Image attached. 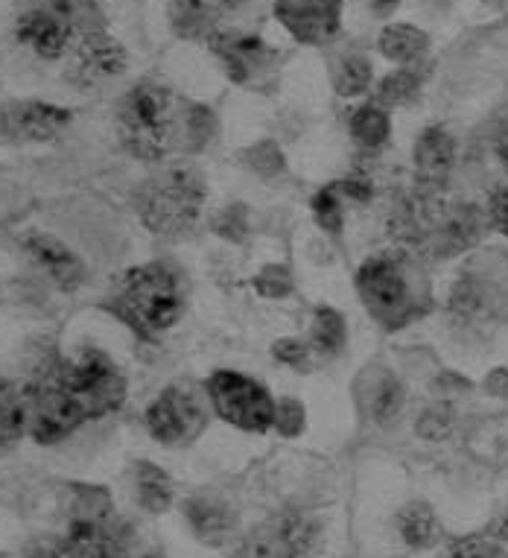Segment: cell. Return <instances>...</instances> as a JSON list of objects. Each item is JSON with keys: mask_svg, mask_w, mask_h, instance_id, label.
Segmentation results:
<instances>
[{"mask_svg": "<svg viewBox=\"0 0 508 558\" xmlns=\"http://www.w3.org/2000/svg\"><path fill=\"white\" fill-rule=\"evenodd\" d=\"M208 47L217 53V59L226 68L228 80L245 85L252 83L254 74H261L275 59L273 47L264 38L249 36V33H222L217 29L208 38Z\"/></svg>", "mask_w": 508, "mask_h": 558, "instance_id": "7c38bea8", "label": "cell"}, {"mask_svg": "<svg viewBox=\"0 0 508 558\" xmlns=\"http://www.w3.org/2000/svg\"><path fill=\"white\" fill-rule=\"evenodd\" d=\"M245 3H249V0H214L210 7L219 12H237L240 7H245Z\"/></svg>", "mask_w": 508, "mask_h": 558, "instance_id": "7bdbcfd3", "label": "cell"}, {"mask_svg": "<svg viewBox=\"0 0 508 558\" xmlns=\"http://www.w3.org/2000/svg\"><path fill=\"white\" fill-rule=\"evenodd\" d=\"M356 290L368 313L386 328H400L418 313L415 269L407 257H368L356 272Z\"/></svg>", "mask_w": 508, "mask_h": 558, "instance_id": "5b68a950", "label": "cell"}, {"mask_svg": "<svg viewBox=\"0 0 508 558\" xmlns=\"http://www.w3.org/2000/svg\"><path fill=\"white\" fill-rule=\"evenodd\" d=\"M368 7L377 19H389L391 12L400 7V0H368Z\"/></svg>", "mask_w": 508, "mask_h": 558, "instance_id": "b9f144b4", "label": "cell"}, {"mask_svg": "<svg viewBox=\"0 0 508 558\" xmlns=\"http://www.w3.org/2000/svg\"><path fill=\"white\" fill-rule=\"evenodd\" d=\"M137 504L149 514H161L173 504V480L153 462H137Z\"/></svg>", "mask_w": 508, "mask_h": 558, "instance_id": "603a6c76", "label": "cell"}, {"mask_svg": "<svg viewBox=\"0 0 508 558\" xmlns=\"http://www.w3.org/2000/svg\"><path fill=\"white\" fill-rule=\"evenodd\" d=\"M377 47L389 62L409 68V64H415L421 56L427 53L430 38L424 29L412 27V24H389L377 38Z\"/></svg>", "mask_w": 508, "mask_h": 558, "instance_id": "ffe728a7", "label": "cell"}, {"mask_svg": "<svg viewBox=\"0 0 508 558\" xmlns=\"http://www.w3.org/2000/svg\"><path fill=\"white\" fill-rule=\"evenodd\" d=\"M275 430L292 439V436H301L304 427H307V410H304V403L295 401V398H281V401H275Z\"/></svg>", "mask_w": 508, "mask_h": 558, "instance_id": "e575fe53", "label": "cell"}, {"mask_svg": "<svg viewBox=\"0 0 508 558\" xmlns=\"http://www.w3.org/2000/svg\"><path fill=\"white\" fill-rule=\"evenodd\" d=\"M450 558H497V547H494L488 538L468 535V538L453 541V547H450Z\"/></svg>", "mask_w": 508, "mask_h": 558, "instance_id": "f35d334b", "label": "cell"}, {"mask_svg": "<svg viewBox=\"0 0 508 558\" xmlns=\"http://www.w3.org/2000/svg\"><path fill=\"white\" fill-rule=\"evenodd\" d=\"M503 535H506V538H508V521H506V526H503Z\"/></svg>", "mask_w": 508, "mask_h": 558, "instance_id": "bcb514c9", "label": "cell"}, {"mask_svg": "<svg viewBox=\"0 0 508 558\" xmlns=\"http://www.w3.org/2000/svg\"><path fill=\"white\" fill-rule=\"evenodd\" d=\"M73 21L56 10V7H38L24 12L15 24V36L24 47L41 59H59L68 53L73 41Z\"/></svg>", "mask_w": 508, "mask_h": 558, "instance_id": "4fadbf2b", "label": "cell"}, {"mask_svg": "<svg viewBox=\"0 0 508 558\" xmlns=\"http://www.w3.org/2000/svg\"><path fill=\"white\" fill-rule=\"evenodd\" d=\"M176 132H182V141H188V149H202L208 147L210 137L217 135V118L214 111L196 102H184L182 114L176 120Z\"/></svg>", "mask_w": 508, "mask_h": 558, "instance_id": "f1b7e54d", "label": "cell"}, {"mask_svg": "<svg viewBox=\"0 0 508 558\" xmlns=\"http://www.w3.org/2000/svg\"><path fill=\"white\" fill-rule=\"evenodd\" d=\"M141 558H167V556H164V553H146V556H141Z\"/></svg>", "mask_w": 508, "mask_h": 558, "instance_id": "f6af8a7d", "label": "cell"}, {"mask_svg": "<svg viewBox=\"0 0 508 558\" xmlns=\"http://www.w3.org/2000/svg\"><path fill=\"white\" fill-rule=\"evenodd\" d=\"M313 220L325 234H342L346 229V211H342V196L336 193L334 184H327L313 196Z\"/></svg>", "mask_w": 508, "mask_h": 558, "instance_id": "4dcf8cb0", "label": "cell"}, {"mask_svg": "<svg viewBox=\"0 0 508 558\" xmlns=\"http://www.w3.org/2000/svg\"><path fill=\"white\" fill-rule=\"evenodd\" d=\"M208 187L193 165L155 170L135 193L137 217L158 238H184L196 229Z\"/></svg>", "mask_w": 508, "mask_h": 558, "instance_id": "7a4b0ae2", "label": "cell"}, {"mask_svg": "<svg viewBox=\"0 0 508 558\" xmlns=\"http://www.w3.org/2000/svg\"><path fill=\"white\" fill-rule=\"evenodd\" d=\"M231 558H299L295 556V549L283 535L281 523L278 518H273L264 526H257L254 532H249L243 541H240V547L234 549V556Z\"/></svg>", "mask_w": 508, "mask_h": 558, "instance_id": "7402d4cb", "label": "cell"}, {"mask_svg": "<svg viewBox=\"0 0 508 558\" xmlns=\"http://www.w3.org/2000/svg\"><path fill=\"white\" fill-rule=\"evenodd\" d=\"M245 165L261 179H275V175H281L287 170V158H283L281 147L275 141H257L254 147L245 149Z\"/></svg>", "mask_w": 508, "mask_h": 558, "instance_id": "1f68e13d", "label": "cell"}, {"mask_svg": "<svg viewBox=\"0 0 508 558\" xmlns=\"http://www.w3.org/2000/svg\"><path fill=\"white\" fill-rule=\"evenodd\" d=\"M418 92H421V76L412 68H400V71H391L386 80H380L374 102L383 106V109H391V106H403V102L415 100Z\"/></svg>", "mask_w": 508, "mask_h": 558, "instance_id": "f546056e", "label": "cell"}, {"mask_svg": "<svg viewBox=\"0 0 508 558\" xmlns=\"http://www.w3.org/2000/svg\"><path fill=\"white\" fill-rule=\"evenodd\" d=\"M499 158H503V165L508 167V132L503 135V141H499Z\"/></svg>", "mask_w": 508, "mask_h": 558, "instance_id": "ee69618b", "label": "cell"}, {"mask_svg": "<svg viewBox=\"0 0 508 558\" xmlns=\"http://www.w3.org/2000/svg\"><path fill=\"white\" fill-rule=\"evenodd\" d=\"M456 427V412L447 403H436L430 410L421 412V418L415 422V433L424 441H442L447 439Z\"/></svg>", "mask_w": 508, "mask_h": 558, "instance_id": "d6a6232c", "label": "cell"}, {"mask_svg": "<svg viewBox=\"0 0 508 558\" xmlns=\"http://www.w3.org/2000/svg\"><path fill=\"white\" fill-rule=\"evenodd\" d=\"M363 386L365 392L360 395H363L365 415H368L374 424H380V427L395 422L400 415V410H403V403H407V392H403V384H400L398 377L391 375V372H386V368L377 372V375L365 372Z\"/></svg>", "mask_w": 508, "mask_h": 558, "instance_id": "e0dca14e", "label": "cell"}, {"mask_svg": "<svg viewBox=\"0 0 508 558\" xmlns=\"http://www.w3.org/2000/svg\"><path fill=\"white\" fill-rule=\"evenodd\" d=\"M275 19L301 45H325L339 33L342 0H278Z\"/></svg>", "mask_w": 508, "mask_h": 558, "instance_id": "30bf717a", "label": "cell"}, {"mask_svg": "<svg viewBox=\"0 0 508 558\" xmlns=\"http://www.w3.org/2000/svg\"><path fill=\"white\" fill-rule=\"evenodd\" d=\"M126 50L120 47V41L100 29H92L80 38L76 53H73V80L80 85L109 83L126 71Z\"/></svg>", "mask_w": 508, "mask_h": 558, "instance_id": "5bb4252c", "label": "cell"}, {"mask_svg": "<svg viewBox=\"0 0 508 558\" xmlns=\"http://www.w3.org/2000/svg\"><path fill=\"white\" fill-rule=\"evenodd\" d=\"M482 389H485L491 398L508 401V368H494V372H488V377L482 380Z\"/></svg>", "mask_w": 508, "mask_h": 558, "instance_id": "60d3db41", "label": "cell"}, {"mask_svg": "<svg viewBox=\"0 0 508 558\" xmlns=\"http://www.w3.org/2000/svg\"><path fill=\"white\" fill-rule=\"evenodd\" d=\"M47 377L80 403L88 422L120 410L126 401V380L100 348H82L73 357L59 360Z\"/></svg>", "mask_w": 508, "mask_h": 558, "instance_id": "277c9868", "label": "cell"}, {"mask_svg": "<svg viewBox=\"0 0 508 558\" xmlns=\"http://www.w3.org/2000/svg\"><path fill=\"white\" fill-rule=\"evenodd\" d=\"M208 424V407L199 386H167L146 410V427L161 445H184L193 441Z\"/></svg>", "mask_w": 508, "mask_h": 558, "instance_id": "ba28073f", "label": "cell"}, {"mask_svg": "<svg viewBox=\"0 0 508 558\" xmlns=\"http://www.w3.org/2000/svg\"><path fill=\"white\" fill-rule=\"evenodd\" d=\"M433 395H436L438 401H456V398H464V395L471 392L473 384L468 377L456 375V372H442V375L433 380Z\"/></svg>", "mask_w": 508, "mask_h": 558, "instance_id": "74e56055", "label": "cell"}, {"mask_svg": "<svg viewBox=\"0 0 508 558\" xmlns=\"http://www.w3.org/2000/svg\"><path fill=\"white\" fill-rule=\"evenodd\" d=\"M310 333H313V345H316L318 354H327V357H336L348 342L346 319H342V313L334 311V307H318V311L313 313Z\"/></svg>", "mask_w": 508, "mask_h": 558, "instance_id": "4316f807", "label": "cell"}, {"mask_svg": "<svg viewBox=\"0 0 508 558\" xmlns=\"http://www.w3.org/2000/svg\"><path fill=\"white\" fill-rule=\"evenodd\" d=\"M109 307L141 337H158L184 316L188 278L167 260L135 266L118 278Z\"/></svg>", "mask_w": 508, "mask_h": 558, "instance_id": "6da1fadb", "label": "cell"}, {"mask_svg": "<svg viewBox=\"0 0 508 558\" xmlns=\"http://www.w3.org/2000/svg\"><path fill=\"white\" fill-rule=\"evenodd\" d=\"M374 68L363 53H348L334 64V88L339 97H360L372 85Z\"/></svg>", "mask_w": 508, "mask_h": 558, "instance_id": "83f0119b", "label": "cell"}, {"mask_svg": "<svg viewBox=\"0 0 508 558\" xmlns=\"http://www.w3.org/2000/svg\"><path fill=\"white\" fill-rule=\"evenodd\" d=\"M351 137L365 149H380L391 135V118L389 109H383L377 102H365L356 111H351L348 120Z\"/></svg>", "mask_w": 508, "mask_h": 558, "instance_id": "d4e9b609", "label": "cell"}, {"mask_svg": "<svg viewBox=\"0 0 508 558\" xmlns=\"http://www.w3.org/2000/svg\"><path fill=\"white\" fill-rule=\"evenodd\" d=\"M170 24L176 36L191 38V41H205L217 33V10L205 0H173L170 3Z\"/></svg>", "mask_w": 508, "mask_h": 558, "instance_id": "d6986e66", "label": "cell"}, {"mask_svg": "<svg viewBox=\"0 0 508 558\" xmlns=\"http://www.w3.org/2000/svg\"><path fill=\"white\" fill-rule=\"evenodd\" d=\"M184 514H188L193 532L205 544H222L237 530L234 509L222 504V500H217V497H193L184 506Z\"/></svg>", "mask_w": 508, "mask_h": 558, "instance_id": "ac0fdd59", "label": "cell"}, {"mask_svg": "<svg viewBox=\"0 0 508 558\" xmlns=\"http://www.w3.org/2000/svg\"><path fill=\"white\" fill-rule=\"evenodd\" d=\"M400 538L412 549H430L442 541V526H438L436 512L427 504H409L398 514Z\"/></svg>", "mask_w": 508, "mask_h": 558, "instance_id": "44dd1931", "label": "cell"}, {"mask_svg": "<svg viewBox=\"0 0 508 558\" xmlns=\"http://www.w3.org/2000/svg\"><path fill=\"white\" fill-rule=\"evenodd\" d=\"M176 120L179 118L173 109V94L164 85H132L118 109L120 144L126 147L129 156L155 165L173 149Z\"/></svg>", "mask_w": 508, "mask_h": 558, "instance_id": "3957f363", "label": "cell"}, {"mask_svg": "<svg viewBox=\"0 0 508 558\" xmlns=\"http://www.w3.org/2000/svg\"><path fill=\"white\" fill-rule=\"evenodd\" d=\"M24 248L27 255L41 266V272H47L50 281L62 287V290H73V287L82 284L85 278V266L71 248L64 246L62 240H56L53 234H29L24 240Z\"/></svg>", "mask_w": 508, "mask_h": 558, "instance_id": "2e32d148", "label": "cell"}, {"mask_svg": "<svg viewBox=\"0 0 508 558\" xmlns=\"http://www.w3.org/2000/svg\"><path fill=\"white\" fill-rule=\"evenodd\" d=\"M71 111L50 106V102L12 100L0 111V132L10 141L41 144V141H53L71 123Z\"/></svg>", "mask_w": 508, "mask_h": 558, "instance_id": "8fae6325", "label": "cell"}, {"mask_svg": "<svg viewBox=\"0 0 508 558\" xmlns=\"http://www.w3.org/2000/svg\"><path fill=\"white\" fill-rule=\"evenodd\" d=\"M129 530L118 518L92 521L71 518L62 538H41L27 549V558H123Z\"/></svg>", "mask_w": 508, "mask_h": 558, "instance_id": "52a82bcc", "label": "cell"}, {"mask_svg": "<svg viewBox=\"0 0 508 558\" xmlns=\"http://www.w3.org/2000/svg\"><path fill=\"white\" fill-rule=\"evenodd\" d=\"M310 345L304 339H295V337H287V339H278L273 345V357L283 366L295 368V372H310Z\"/></svg>", "mask_w": 508, "mask_h": 558, "instance_id": "8d00e7d4", "label": "cell"}, {"mask_svg": "<svg viewBox=\"0 0 508 558\" xmlns=\"http://www.w3.org/2000/svg\"><path fill=\"white\" fill-rule=\"evenodd\" d=\"M254 290L264 295V299H287L295 290V281H292V272L287 266L269 264L254 278Z\"/></svg>", "mask_w": 508, "mask_h": 558, "instance_id": "836d02e7", "label": "cell"}, {"mask_svg": "<svg viewBox=\"0 0 508 558\" xmlns=\"http://www.w3.org/2000/svg\"><path fill=\"white\" fill-rule=\"evenodd\" d=\"M485 217H488V222L499 231V234H506L508 238V184H499V187H494Z\"/></svg>", "mask_w": 508, "mask_h": 558, "instance_id": "ab89813d", "label": "cell"}, {"mask_svg": "<svg viewBox=\"0 0 508 558\" xmlns=\"http://www.w3.org/2000/svg\"><path fill=\"white\" fill-rule=\"evenodd\" d=\"M208 401L222 422L245 433H266L275 424V398L252 377L240 372H214L208 380Z\"/></svg>", "mask_w": 508, "mask_h": 558, "instance_id": "8992f818", "label": "cell"}, {"mask_svg": "<svg viewBox=\"0 0 508 558\" xmlns=\"http://www.w3.org/2000/svg\"><path fill=\"white\" fill-rule=\"evenodd\" d=\"M214 231H217L222 240H231V243H243L245 234H249V214H245V205H228L214 217Z\"/></svg>", "mask_w": 508, "mask_h": 558, "instance_id": "d590c367", "label": "cell"}, {"mask_svg": "<svg viewBox=\"0 0 508 558\" xmlns=\"http://www.w3.org/2000/svg\"><path fill=\"white\" fill-rule=\"evenodd\" d=\"M491 290L485 287L482 278H473V275H462L453 287V295H450V313L456 319L473 322L485 316L491 311Z\"/></svg>", "mask_w": 508, "mask_h": 558, "instance_id": "484cf974", "label": "cell"}, {"mask_svg": "<svg viewBox=\"0 0 508 558\" xmlns=\"http://www.w3.org/2000/svg\"><path fill=\"white\" fill-rule=\"evenodd\" d=\"M29 401V436L38 445H53L62 441L64 436H71L80 424H85V412L80 410V403L73 401L71 395L62 392L59 386L47 375H41L38 384L27 389Z\"/></svg>", "mask_w": 508, "mask_h": 558, "instance_id": "9c48e42d", "label": "cell"}, {"mask_svg": "<svg viewBox=\"0 0 508 558\" xmlns=\"http://www.w3.org/2000/svg\"><path fill=\"white\" fill-rule=\"evenodd\" d=\"M24 433H29L27 392L15 384L0 380V445H12Z\"/></svg>", "mask_w": 508, "mask_h": 558, "instance_id": "cb8c5ba5", "label": "cell"}, {"mask_svg": "<svg viewBox=\"0 0 508 558\" xmlns=\"http://www.w3.org/2000/svg\"><path fill=\"white\" fill-rule=\"evenodd\" d=\"M412 158H415L418 182L424 184L427 191H438L447 182L450 170H453L456 141L447 135L445 129L433 126L427 132H421Z\"/></svg>", "mask_w": 508, "mask_h": 558, "instance_id": "9a60e30c", "label": "cell"}]
</instances>
